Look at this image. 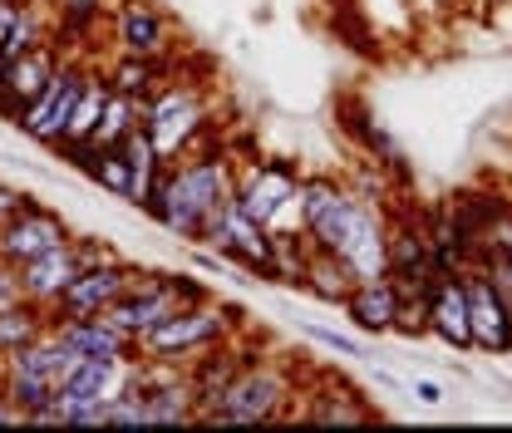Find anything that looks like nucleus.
I'll list each match as a JSON object with an SVG mask.
<instances>
[{
	"label": "nucleus",
	"mask_w": 512,
	"mask_h": 433,
	"mask_svg": "<svg viewBox=\"0 0 512 433\" xmlns=\"http://www.w3.org/2000/svg\"><path fill=\"white\" fill-rule=\"evenodd\" d=\"M237 168L242 158L227 143H207L197 153H183L163 168V178L153 187V197L138 207L143 217H153L163 232H173L178 242L202 247V237L217 227V217L232 207L237 192Z\"/></svg>",
	"instance_id": "obj_1"
},
{
	"label": "nucleus",
	"mask_w": 512,
	"mask_h": 433,
	"mask_svg": "<svg viewBox=\"0 0 512 433\" xmlns=\"http://www.w3.org/2000/svg\"><path fill=\"white\" fill-rule=\"evenodd\" d=\"M389 202H370L350 187L335 192V202L320 212L316 222L306 227V242L311 251H330L340 256L355 281H370V276H384L389 271V256H384V227H389Z\"/></svg>",
	"instance_id": "obj_2"
},
{
	"label": "nucleus",
	"mask_w": 512,
	"mask_h": 433,
	"mask_svg": "<svg viewBox=\"0 0 512 433\" xmlns=\"http://www.w3.org/2000/svg\"><path fill=\"white\" fill-rule=\"evenodd\" d=\"M143 128L153 138V148L163 153V163L197 153L207 143H217V124H212V94L202 79H192L183 69H173V79L143 99Z\"/></svg>",
	"instance_id": "obj_3"
},
{
	"label": "nucleus",
	"mask_w": 512,
	"mask_h": 433,
	"mask_svg": "<svg viewBox=\"0 0 512 433\" xmlns=\"http://www.w3.org/2000/svg\"><path fill=\"white\" fill-rule=\"evenodd\" d=\"M296 394V365L286 355H256L202 414V424H276L296 409Z\"/></svg>",
	"instance_id": "obj_4"
},
{
	"label": "nucleus",
	"mask_w": 512,
	"mask_h": 433,
	"mask_svg": "<svg viewBox=\"0 0 512 433\" xmlns=\"http://www.w3.org/2000/svg\"><path fill=\"white\" fill-rule=\"evenodd\" d=\"M247 330V310L237 301H197V306H178L168 320H158L143 340H138V355L148 360H173V365H192L202 350H212L217 340L227 335H242Z\"/></svg>",
	"instance_id": "obj_5"
},
{
	"label": "nucleus",
	"mask_w": 512,
	"mask_h": 433,
	"mask_svg": "<svg viewBox=\"0 0 512 433\" xmlns=\"http://www.w3.org/2000/svg\"><path fill=\"white\" fill-rule=\"evenodd\" d=\"M296 187H301V163H291V158H256V163L237 168L232 207L242 217L261 222L266 232H301V222H296Z\"/></svg>",
	"instance_id": "obj_6"
},
{
	"label": "nucleus",
	"mask_w": 512,
	"mask_h": 433,
	"mask_svg": "<svg viewBox=\"0 0 512 433\" xmlns=\"http://www.w3.org/2000/svg\"><path fill=\"white\" fill-rule=\"evenodd\" d=\"M128 365L133 360H89V355H74V365H69V374L60 379V389L50 399L64 429H99L109 399H119L128 389Z\"/></svg>",
	"instance_id": "obj_7"
},
{
	"label": "nucleus",
	"mask_w": 512,
	"mask_h": 433,
	"mask_svg": "<svg viewBox=\"0 0 512 433\" xmlns=\"http://www.w3.org/2000/svg\"><path fill=\"white\" fill-rule=\"evenodd\" d=\"M0 360H5V394L15 399V409L25 414V424H30V414L50 409L60 379L74 365L69 345H64L55 330H45L40 340H30V345H20L15 355H0Z\"/></svg>",
	"instance_id": "obj_8"
},
{
	"label": "nucleus",
	"mask_w": 512,
	"mask_h": 433,
	"mask_svg": "<svg viewBox=\"0 0 512 433\" xmlns=\"http://www.w3.org/2000/svg\"><path fill=\"white\" fill-rule=\"evenodd\" d=\"M202 247L217 251L222 261H232L237 271H247V276H261V281H271V286H286V271H281V261H276V242H271V232L252 222V217H242L237 207H227L222 217H217V227L202 237Z\"/></svg>",
	"instance_id": "obj_9"
},
{
	"label": "nucleus",
	"mask_w": 512,
	"mask_h": 433,
	"mask_svg": "<svg viewBox=\"0 0 512 433\" xmlns=\"http://www.w3.org/2000/svg\"><path fill=\"white\" fill-rule=\"evenodd\" d=\"M138 276H143V266H133L124 256L79 266L74 281L60 291V301L50 306V325H55V320H74V315H104L119 296H128V291L138 286Z\"/></svg>",
	"instance_id": "obj_10"
},
{
	"label": "nucleus",
	"mask_w": 512,
	"mask_h": 433,
	"mask_svg": "<svg viewBox=\"0 0 512 433\" xmlns=\"http://www.w3.org/2000/svg\"><path fill=\"white\" fill-rule=\"evenodd\" d=\"M104 20H109V40L119 55H143V60L178 55V30L158 0H114Z\"/></svg>",
	"instance_id": "obj_11"
},
{
	"label": "nucleus",
	"mask_w": 512,
	"mask_h": 433,
	"mask_svg": "<svg viewBox=\"0 0 512 433\" xmlns=\"http://www.w3.org/2000/svg\"><path fill=\"white\" fill-rule=\"evenodd\" d=\"M84 74H89V64L69 60L64 55L60 69L50 74V84L40 89V99H30L10 124L20 128L30 143H40V148H55L64 138V124H69V114H74V99H79V89H84Z\"/></svg>",
	"instance_id": "obj_12"
},
{
	"label": "nucleus",
	"mask_w": 512,
	"mask_h": 433,
	"mask_svg": "<svg viewBox=\"0 0 512 433\" xmlns=\"http://www.w3.org/2000/svg\"><path fill=\"white\" fill-rule=\"evenodd\" d=\"M468 291V330H473V355H512V306L483 266L463 271Z\"/></svg>",
	"instance_id": "obj_13"
},
{
	"label": "nucleus",
	"mask_w": 512,
	"mask_h": 433,
	"mask_svg": "<svg viewBox=\"0 0 512 433\" xmlns=\"http://www.w3.org/2000/svg\"><path fill=\"white\" fill-rule=\"evenodd\" d=\"M74 232H69V222H64L55 207H45V202H25L5 227H0V261L5 266H25V261H35L40 251L50 247H64Z\"/></svg>",
	"instance_id": "obj_14"
},
{
	"label": "nucleus",
	"mask_w": 512,
	"mask_h": 433,
	"mask_svg": "<svg viewBox=\"0 0 512 433\" xmlns=\"http://www.w3.org/2000/svg\"><path fill=\"white\" fill-rule=\"evenodd\" d=\"M60 60H64L60 40H45V45H35L30 55L5 60V74H0V119H5V124H10L30 99H40V89L50 84V74L60 69Z\"/></svg>",
	"instance_id": "obj_15"
},
{
	"label": "nucleus",
	"mask_w": 512,
	"mask_h": 433,
	"mask_svg": "<svg viewBox=\"0 0 512 433\" xmlns=\"http://www.w3.org/2000/svg\"><path fill=\"white\" fill-rule=\"evenodd\" d=\"M424 330L448 345V350H458V355H473V330H468V291H463V271H453V276H439L434 281V291H429V301H424Z\"/></svg>",
	"instance_id": "obj_16"
},
{
	"label": "nucleus",
	"mask_w": 512,
	"mask_h": 433,
	"mask_svg": "<svg viewBox=\"0 0 512 433\" xmlns=\"http://www.w3.org/2000/svg\"><path fill=\"white\" fill-rule=\"evenodd\" d=\"M340 310L355 325V335H394V320L404 310V291L384 271V276H370V281H355L350 296L340 301Z\"/></svg>",
	"instance_id": "obj_17"
},
{
	"label": "nucleus",
	"mask_w": 512,
	"mask_h": 433,
	"mask_svg": "<svg viewBox=\"0 0 512 433\" xmlns=\"http://www.w3.org/2000/svg\"><path fill=\"white\" fill-rule=\"evenodd\" d=\"M50 330L69 345V355H89V360H133L138 355V345L109 315H74V320H55Z\"/></svg>",
	"instance_id": "obj_18"
},
{
	"label": "nucleus",
	"mask_w": 512,
	"mask_h": 433,
	"mask_svg": "<svg viewBox=\"0 0 512 433\" xmlns=\"http://www.w3.org/2000/svg\"><path fill=\"white\" fill-rule=\"evenodd\" d=\"M424 232H429V261L439 276H453V271H468L478 261V237L463 227V217L453 212V202L424 212Z\"/></svg>",
	"instance_id": "obj_19"
},
{
	"label": "nucleus",
	"mask_w": 512,
	"mask_h": 433,
	"mask_svg": "<svg viewBox=\"0 0 512 433\" xmlns=\"http://www.w3.org/2000/svg\"><path fill=\"white\" fill-rule=\"evenodd\" d=\"M45 40H55V10L45 0H35V5L0 0V60H20Z\"/></svg>",
	"instance_id": "obj_20"
},
{
	"label": "nucleus",
	"mask_w": 512,
	"mask_h": 433,
	"mask_svg": "<svg viewBox=\"0 0 512 433\" xmlns=\"http://www.w3.org/2000/svg\"><path fill=\"white\" fill-rule=\"evenodd\" d=\"M74 271H79V256H74V242H64V247H50L40 251L35 261H25L20 266V296L30 301V306H55L60 301V291L74 281Z\"/></svg>",
	"instance_id": "obj_21"
},
{
	"label": "nucleus",
	"mask_w": 512,
	"mask_h": 433,
	"mask_svg": "<svg viewBox=\"0 0 512 433\" xmlns=\"http://www.w3.org/2000/svg\"><path fill=\"white\" fill-rule=\"evenodd\" d=\"M296 399H306L301 419H311V424H370L375 419V409L340 379H325V389H306Z\"/></svg>",
	"instance_id": "obj_22"
},
{
	"label": "nucleus",
	"mask_w": 512,
	"mask_h": 433,
	"mask_svg": "<svg viewBox=\"0 0 512 433\" xmlns=\"http://www.w3.org/2000/svg\"><path fill=\"white\" fill-rule=\"evenodd\" d=\"M173 69L178 60H143V55H119V60L109 64L104 74H109V84H114V94H128V99H148V94H158L168 79H173Z\"/></svg>",
	"instance_id": "obj_23"
},
{
	"label": "nucleus",
	"mask_w": 512,
	"mask_h": 433,
	"mask_svg": "<svg viewBox=\"0 0 512 433\" xmlns=\"http://www.w3.org/2000/svg\"><path fill=\"white\" fill-rule=\"evenodd\" d=\"M350 286H355V271H350L340 256H330V251H311V256H306V266H301V291H311L325 306H340V301L350 296Z\"/></svg>",
	"instance_id": "obj_24"
},
{
	"label": "nucleus",
	"mask_w": 512,
	"mask_h": 433,
	"mask_svg": "<svg viewBox=\"0 0 512 433\" xmlns=\"http://www.w3.org/2000/svg\"><path fill=\"white\" fill-rule=\"evenodd\" d=\"M124 158H128V173H133V207H143L148 197H153V187H158V178H163V153L153 148V138H148V128L138 124L133 133H128L124 143Z\"/></svg>",
	"instance_id": "obj_25"
},
{
	"label": "nucleus",
	"mask_w": 512,
	"mask_h": 433,
	"mask_svg": "<svg viewBox=\"0 0 512 433\" xmlns=\"http://www.w3.org/2000/svg\"><path fill=\"white\" fill-rule=\"evenodd\" d=\"M50 330V310L30 306V301H15V306L0 310V355H15L20 345L40 340Z\"/></svg>",
	"instance_id": "obj_26"
},
{
	"label": "nucleus",
	"mask_w": 512,
	"mask_h": 433,
	"mask_svg": "<svg viewBox=\"0 0 512 433\" xmlns=\"http://www.w3.org/2000/svg\"><path fill=\"white\" fill-rule=\"evenodd\" d=\"M114 0H55V40H84L99 30Z\"/></svg>",
	"instance_id": "obj_27"
},
{
	"label": "nucleus",
	"mask_w": 512,
	"mask_h": 433,
	"mask_svg": "<svg viewBox=\"0 0 512 433\" xmlns=\"http://www.w3.org/2000/svg\"><path fill=\"white\" fill-rule=\"evenodd\" d=\"M138 124H143V104L128 99V94H109V104H104V114H99V124H94V143H99V148H114V143H124Z\"/></svg>",
	"instance_id": "obj_28"
},
{
	"label": "nucleus",
	"mask_w": 512,
	"mask_h": 433,
	"mask_svg": "<svg viewBox=\"0 0 512 433\" xmlns=\"http://www.w3.org/2000/svg\"><path fill=\"white\" fill-rule=\"evenodd\" d=\"M340 187H345V178H335V173H301V187H296V222H301V232L335 202Z\"/></svg>",
	"instance_id": "obj_29"
},
{
	"label": "nucleus",
	"mask_w": 512,
	"mask_h": 433,
	"mask_svg": "<svg viewBox=\"0 0 512 433\" xmlns=\"http://www.w3.org/2000/svg\"><path fill=\"white\" fill-rule=\"evenodd\" d=\"M94 183L104 187V192H114L119 202H133V173H128V158H124V148H119V143H114V148H99Z\"/></svg>",
	"instance_id": "obj_30"
},
{
	"label": "nucleus",
	"mask_w": 512,
	"mask_h": 433,
	"mask_svg": "<svg viewBox=\"0 0 512 433\" xmlns=\"http://www.w3.org/2000/svg\"><path fill=\"white\" fill-rule=\"evenodd\" d=\"M316 345H325V350H335V355H345V360H360V340L355 335H340V330H330V325H301Z\"/></svg>",
	"instance_id": "obj_31"
},
{
	"label": "nucleus",
	"mask_w": 512,
	"mask_h": 433,
	"mask_svg": "<svg viewBox=\"0 0 512 433\" xmlns=\"http://www.w3.org/2000/svg\"><path fill=\"white\" fill-rule=\"evenodd\" d=\"M25 202H35V197H30L25 187H15V183H0V227H5V222H10V217H15V212H20Z\"/></svg>",
	"instance_id": "obj_32"
},
{
	"label": "nucleus",
	"mask_w": 512,
	"mask_h": 433,
	"mask_svg": "<svg viewBox=\"0 0 512 433\" xmlns=\"http://www.w3.org/2000/svg\"><path fill=\"white\" fill-rule=\"evenodd\" d=\"M15 301H25V296H20V271L0 261V310L15 306Z\"/></svg>",
	"instance_id": "obj_33"
},
{
	"label": "nucleus",
	"mask_w": 512,
	"mask_h": 433,
	"mask_svg": "<svg viewBox=\"0 0 512 433\" xmlns=\"http://www.w3.org/2000/svg\"><path fill=\"white\" fill-rule=\"evenodd\" d=\"M414 399H419V404H444V389H439L434 379H419V384H414Z\"/></svg>",
	"instance_id": "obj_34"
},
{
	"label": "nucleus",
	"mask_w": 512,
	"mask_h": 433,
	"mask_svg": "<svg viewBox=\"0 0 512 433\" xmlns=\"http://www.w3.org/2000/svg\"><path fill=\"white\" fill-rule=\"evenodd\" d=\"M0 424H25V414L15 409V399H10L5 389H0Z\"/></svg>",
	"instance_id": "obj_35"
},
{
	"label": "nucleus",
	"mask_w": 512,
	"mask_h": 433,
	"mask_svg": "<svg viewBox=\"0 0 512 433\" xmlns=\"http://www.w3.org/2000/svg\"><path fill=\"white\" fill-rule=\"evenodd\" d=\"M414 5H419L424 15H448V10H453L458 0H414Z\"/></svg>",
	"instance_id": "obj_36"
},
{
	"label": "nucleus",
	"mask_w": 512,
	"mask_h": 433,
	"mask_svg": "<svg viewBox=\"0 0 512 433\" xmlns=\"http://www.w3.org/2000/svg\"><path fill=\"white\" fill-rule=\"evenodd\" d=\"M0 389H5V360H0Z\"/></svg>",
	"instance_id": "obj_37"
},
{
	"label": "nucleus",
	"mask_w": 512,
	"mask_h": 433,
	"mask_svg": "<svg viewBox=\"0 0 512 433\" xmlns=\"http://www.w3.org/2000/svg\"><path fill=\"white\" fill-rule=\"evenodd\" d=\"M10 5H35V0H10Z\"/></svg>",
	"instance_id": "obj_38"
},
{
	"label": "nucleus",
	"mask_w": 512,
	"mask_h": 433,
	"mask_svg": "<svg viewBox=\"0 0 512 433\" xmlns=\"http://www.w3.org/2000/svg\"><path fill=\"white\" fill-rule=\"evenodd\" d=\"M488 5H512V0H488Z\"/></svg>",
	"instance_id": "obj_39"
},
{
	"label": "nucleus",
	"mask_w": 512,
	"mask_h": 433,
	"mask_svg": "<svg viewBox=\"0 0 512 433\" xmlns=\"http://www.w3.org/2000/svg\"><path fill=\"white\" fill-rule=\"evenodd\" d=\"M0 74H5V60H0Z\"/></svg>",
	"instance_id": "obj_40"
}]
</instances>
